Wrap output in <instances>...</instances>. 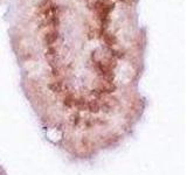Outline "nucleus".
I'll use <instances>...</instances> for the list:
<instances>
[{
  "instance_id": "f03ea898",
  "label": "nucleus",
  "mask_w": 187,
  "mask_h": 175,
  "mask_svg": "<svg viewBox=\"0 0 187 175\" xmlns=\"http://www.w3.org/2000/svg\"><path fill=\"white\" fill-rule=\"evenodd\" d=\"M56 40H57V32H49V33H47L46 36H45V42H46V44H48V46L53 44Z\"/></svg>"
},
{
  "instance_id": "7ed1b4c3",
  "label": "nucleus",
  "mask_w": 187,
  "mask_h": 175,
  "mask_svg": "<svg viewBox=\"0 0 187 175\" xmlns=\"http://www.w3.org/2000/svg\"><path fill=\"white\" fill-rule=\"evenodd\" d=\"M104 41H105V43H107L108 46H110V47H112L114 44L117 43L116 36L112 35V34H110V33H105V34H104Z\"/></svg>"
},
{
  "instance_id": "20e7f679",
  "label": "nucleus",
  "mask_w": 187,
  "mask_h": 175,
  "mask_svg": "<svg viewBox=\"0 0 187 175\" xmlns=\"http://www.w3.org/2000/svg\"><path fill=\"white\" fill-rule=\"evenodd\" d=\"M53 25L55 26V27L59 25V19H57L56 16H54V18H53Z\"/></svg>"
},
{
  "instance_id": "f257e3e1",
  "label": "nucleus",
  "mask_w": 187,
  "mask_h": 175,
  "mask_svg": "<svg viewBox=\"0 0 187 175\" xmlns=\"http://www.w3.org/2000/svg\"><path fill=\"white\" fill-rule=\"evenodd\" d=\"M114 7H115V4L109 0H97L95 4V8L97 11V14L102 20L108 19V15Z\"/></svg>"
}]
</instances>
